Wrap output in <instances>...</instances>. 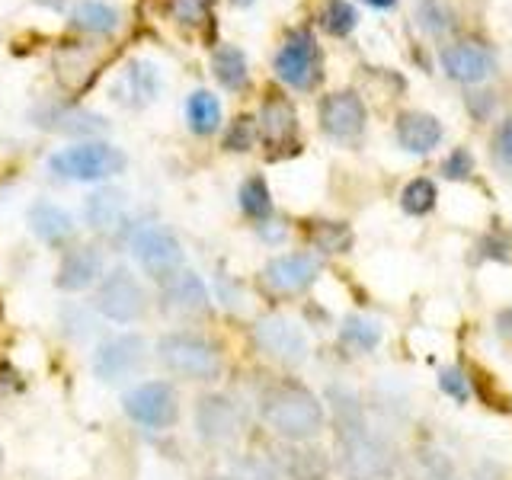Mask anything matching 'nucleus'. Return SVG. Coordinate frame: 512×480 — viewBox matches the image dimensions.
I'll use <instances>...</instances> for the list:
<instances>
[{"mask_svg": "<svg viewBox=\"0 0 512 480\" xmlns=\"http://www.w3.org/2000/svg\"><path fill=\"white\" fill-rule=\"evenodd\" d=\"M260 413L266 426L288 442H308L320 436V429H324V420H327L324 404L317 400V394L298 381L272 384L260 400Z\"/></svg>", "mask_w": 512, "mask_h": 480, "instance_id": "f257e3e1", "label": "nucleus"}, {"mask_svg": "<svg viewBox=\"0 0 512 480\" xmlns=\"http://www.w3.org/2000/svg\"><path fill=\"white\" fill-rule=\"evenodd\" d=\"M336 464L346 480H391L397 474V452L372 426L336 436Z\"/></svg>", "mask_w": 512, "mask_h": 480, "instance_id": "f03ea898", "label": "nucleus"}, {"mask_svg": "<svg viewBox=\"0 0 512 480\" xmlns=\"http://www.w3.org/2000/svg\"><path fill=\"white\" fill-rule=\"evenodd\" d=\"M157 359L186 381H215L224 372L221 349L199 333H167L157 340Z\"/></svg>", "mask_w": 512, "mask_h": 480, "instance_id": "7ed1b4c3", "label": "nucleus"}, {"mask_svg": "<svg viewBox=\"0 0 512 480\" xmlns=\"http://www.w3.org/2000/svg\"><path fill=\"white\" fill-rule=\"evenodd\" d=\"M52 173L64 176V180H77V183H96V180H109L125 170V154L119 148L103 141H87L77 144V148H64L52 160H48Z\"/></svg>", "mask_w": 512, "mask_h": 480, "instance_id": "20e7f679", "label": "nucleus"}, {"mask_svg": "<svg viewBox=\"0 0 512 480\" xmlns=\"http://www.w3.org/2000/svg\"><path fill=\"white\" fill-rule=\"evenodd\" d=\"M132 253L138 266L148 272L154 282H170L176 272L183 269V244L170 228L160 224H148L138 228L132 237Z\"/></svg>", "mask_w": 512, "mask_h": 480, "instance_id": "39448f33", "label": "nucleus"}, {"mask_svg": "<svg viewBox=\"0 0 512 480\" xmlns=\"http://www.w3.org/2000/svg\"><path fill=\"white\" fill-rule=\"evenodd\" d=\"M128 420L144 429H170L180 420V397L167 381H144L122 397Z\"/></svg>", "mask_w": 512, "mask_h": 480, "instance_id": "423d86ee", "label": "nucleus"}, {"mask_svg": "<svg viewBox=\"0 0 512 480\" xmlns=\"http://www.w3.org/2000/svg\"><path fill=\"white\" fill-rule=\"evenodd\" d=\"M96 311H100L112 324H135V320L148 308L141 282L128 269H116L103 276L100 288H96Z\"/></svg>", "mask_w": 512, "mask_h": 480, "instance_id": "0eeeda50", "label": "nucleus"}, {"mask_svg": "<svg viewBox=\"0 0 512 480\" xmlns=\"http://www.w3.org/2000/svg\"><path fill=\"white\" fill-rule=\"evenodd\" d=\"M276 77L295 90H311L320 77V48L311 29H295L276 55Z\"/></svg>", "mask_w": 512, "mask_h": 480, "instance_id": "6e6552de", "label": "nucleus"}, {"mask_svg": "<svg viewBox=\"0 0 512 480\" xmlns=\"http://www.w3.org/2000/svg\"><path fill=\"white\" fill-rule=\"evenodd\" d=\"M253 340L260 346L263 356L282 365H301L308 359V336L301 333L298 324H292L288 317L269 314L263 320H256L253 327Z\"/></svg>", "mask_w": 512, "mask_h": 480, "instance_id": "1a4fd4ad", "label": "nucleus"}, {"mask_svg": "<svg viewBox=\"0 0 512 480\" xmlns=\"http://www.w3.org/2000/svg\"><path fill=\"white\" fill-rule=\"evenodd\" d=\"M144 352H148L144 336H138V333L112 336V340L100 343L93 352V375L100 381H106V384L132 378L144 365Z\"/></svg>", "mask_w": 512, "mask_h": 480, "instance_id": "9d476101", "label": "nucleus"}, {"mask_svg": "<svg viewBox=\"0 0 512 480\" xmlns=\"http://www.w3.org/2000/svg\"><path fill=\"white\" fill-rule=\"evenodd\" d=\"M196 429L208 445H228L240 436V410L231 397L205 394L196 404Z\"/></svg>", "mask_w": 512, "mask_h": 480, "instance_id": "9b49d317", "label": "nucleus"}, {"mask_svg": "<svg viewBox=\"0 0 512 480\" xmlns=\"http://www.w3.org/2000/svg\"><path fill=\"white\" fill-rule=\"evenodd\" d=\"M320 128L336 138V141H349L356 138L365 128V106L356 93H330L320 103Z\"/></svg>", "mask_w": 512, "mask_h": 480, "instance_id": "f8f14e48", "label": "nucleus"}, {"mask_svg": "<svg viewBox=\"0 0 512 480\" xmlns=\"http://www.w3.org/2000/svg\"><path fill=\"white\" fill-rule=\"evenodd\" d=\"M317 260L308 253H288V256H276V260H269L266 269H263V279L272 292L279 295H298L304 292L308 285H314L317 279Z\"/></svg>", "mask_w": 512, "mask_h": 480, "instance_id": "ddd939ff", "label": "nucleus"}, {"mask_svg": "<svg viewBox=\"0 0 512 480\" xmlns=\"http://www.w3.org/2000/svg\"><path fill=\"white\" fill-rule=\"evenodd\" d=\"M442 68L448 71V77L461 80V84H477V80L493 74L496 61L484 45L458 42V45H448L442 52Z\"/></svg>", "mask_w": 512, "mask_h": 480, "instance_id": "4468645a", "label": "nucleus"}, {"mask_svg": "<svg viewBox=\"0 0 512 480\" xmlns=\"http://www.w3.org/2000/svg\"><path fill=\"white\" fill-rule=\"evenodd\" d=\"M100 279H103V253L96 247H74L61 260L55 282L61 292H84V288H90Z\"/></svg>", "mask_w": 512, "mask_h": 480, "instance_id": "2eb2a0df", "label": "nucleus"}, {"mask_svg": "<svg viewBox=\"0 0 512 480\" xmlns=\"http://www.w3.org/2000/svg\"><path fill=\"white\" fill-rule=\"evenodd\" d=\"M160 90V77H157V68L148 61H132L128 68L119 74L116 87H112V96L122 103V106H148Z\"/></svg>", "mask_w": 512, "mask_h": 480, "instance_id": "dca6fc26", "label": "nucleus"}, {"mask_svg": "<svg viewBox=\"0 0 512 480\" xmlns=\"http://www.w3.org/2000/svg\"><path fill=\"white\" fill-rule=\"evenodd\" d=\"M397 141L410 154H429L442 144V122L429 112H404L397 119Z\"/></svg>", "mask_w": 512, "mask_h": 480, "instance_id": "f3484780", "label": "nucleus"}, {"mask_svg": "<svg viewBox=\"0 0 512 480\" xmlns=\"http://www.w3.org/2000/svg\"><path fill=\"white\" fill-rule=\"evenodd\" d=\"M29 228L42 244L48 247H64L74 237V218L64 212L61 205L52 202H36L29 208Z\"/></svg>", "mask_w": 512, "mask_h": 480, "instance_id": "a211bd4d", "label": "nucleus"}, {"mask_svg": "<svg viewBox=\"0 0 512 480\" xmlns=\"http://www.w3.org/2000/svg\"><path fill=\"white\" fill-rule=\"evenodd\" d=\"M279 471L288 480H327L330 474V458L320 448L292 442L279 452Z\"/></svg>", "mask_w": 512, "mask_h": 480, "instance_id": "6ab92c4d", "label": "nucleus"}, {"mask_svg": "<svg viewBox=\"0 0 512 480\" xmlns=\"http://www.w3.org/2000/svg\"><path fill=\"white\" fill-rule=\"evenodd\" d=\"M164 301L167 308L180 314H205L208 311V288L196 272L180 269L170 282H164Z\"/></svg>", "mask_w": 512, "mask_h": 480, "instance_id": "aec40b11", "label": "nucleus"}, {"mask_svg": "<svg viewBox=\"0 0 512 480\" xmlns=\"http://www.w3.org/2000/svg\"><path fill=\"white\" fill-rule=\"evenodd\" d=\"M327 404H330V413H333L336 436H346V432H356V429L368 426L359 394L343 388V384H330V388H327Z\"/></svg>", "mask_w": 512, "mask_h": 480, "instance_id": "412c9836", "label": "nucleus"}, {"mask_svg": "<svg viewBox=\"0 0 512 480\" xmlns=\"http://www.w3.org/2000/svg\"><path fill=\"white\" fill-rule=\"evenodd\" d=\"M42 128H52V132H61V135H96V132H106V122L100 116H93V112H84V109H45L36 116Z\"/></svg>", "mask_w": 512, "mask_h": 480, "instance_id": "4be33fe9", "label": "nucleus"}, {"mask_svg": "<svg viewBox=\"0 0 512 480\" xmlns=\"http://www.w3.org/2000/svg\"><path fill=\"white\" fill-rule=\"evenodd\" d=\"M260 128H263V135H266L269 144H292L295 128H298V119H295L292 103L282 100L279 93H272L269 100L263 103Z\"/></svg>", "mask_w": 512, "mask_h": 480, "instance_id": "5701e85b", "label": "nucleus"}, {"mask_svg": "<svg viewBox=\"0 0 512 480\" xmlns=\"http://www.w3.org/2000/svg\"><path fill=\"white\" fill-rule=\"evenodd\" d=\"M84 215H87V224L93 231H116L122 218H125V199L122 192L116 189H100L93 192L84 205Z\"/></svg>", "mask_w": 512, "mask_h": 480, "instance_id": "b1692460", "label": "nucleus"}, {"mask_svg": "<svg viewBox=\"0 0 512 480\" xmlns=\"http://www.w3.org/2000/svg\"><path fill=\"white\" fill-rule=\"evenodd\" d=\"M212 71L224 90H240L247 84V58L234 45H221L212 55Z\"/></svg>", "mask_w": 512, "mask_h": 480, "instance_id": "393cba45", "label": "nucleus"}, {"mask_svg": "<svg viewBox=\"0 0 512 480\" xmlns=\"http://www.w3.org/2000/svg\"><path fill=\"white\" fill-rule=\"evenodd\" d=\"M186 119H189V128L196 135H212L215 128L221 125V103L208 90L189 93V100H186Z\"/></svg>", "mask_w": 512, "mask_h": 480, "instance_id": "a878e982", "label": "nucleus"}, {"mask_svg": "<svg viewBox=\"0 0 512 480\" xmlns=\"http://www.w3.org/2000/svg\"><path fill=\"white\" fill-rule=\"evenodd\" d=\"M71 26L84 32H112L119 26V10L103 0H80L71 13Z\"/></svg>", "mask_w": 512, "mask_h": 480, "instance_id": "bb28decb", "label": "nucleus"}, {"mask_svg": "<svg viewBox=\"0 0 512 480\" xmlns=\"http://www.w3.org/2000/svg\"><path fill=\"white\" fill-rule=\"evenodd\" d=\"M436 183L426 180V176H420V180H410L404 186V192H400V205H404L407 215H429L432 208H436Z\"/></svg>", "mask_w": 512, "mask_h": 480, "instance_id": "cd10ccee", "label": "nucleus"}, {"mask_svg": "<svg viewBox=\"0 0 512 480\" xmlns=\"http://www.w3.org/2000/svg\"><path fill=\"white\" fill-rule=\"evenodd\" d=\"M240 208H244V215L253 218V221H266L269 212H272V196L263 183V176H250L240 186Z\"/></svg>", "mask_w": 512, "mask_h": 480, "instance_id": "c85d7f7f", "label": "nucleus"}, {"mask_svg": "<svg viewBox=\"0 0 512 480\" xmlns=\"http://www.w3.org/2000/svg\"><path fill=\"white\" fill-rule=\"evenodd\" d=\"M311 244L324 253H346L352 244V234L346 224L340 221H320L317 228L311 231Z\"/></svg>", "mask_w": 512, "mask_h": 480, "instance_id": "c756f323", "label": "nucleus"}, {"mask_svg": "<svg viewBox=\"0 0 512 480\" xmlns=\"http://www.w3.org/2000/svg\"><path fill=\"white\" fill-rule=\"evenodd\" d=\"M343 340L349 346L368 352V349H375L381 343V327L375 324V320L352 314V317H346V324H343Z\"/></svg>", "mask_w": 512, "mask_h": 480, "instance_id": "7c9ffc66", "label": "nucleus"}, {"mask_svg": "<svg viewBox=\"0 0 512 480\" xmlns=\"http://www.w3.org/2000/svg\"><path fill=\"white\" fill-rule=\"evenodd\" d=\"M359 23V13L352 4H346V0H327L324 7V29L330 32V36H349L352 29H356Z\"/></svg>", "mask_w": 512, "mask_h": 480, "instance_id": "2f4dec72", "label": "nucleus"}, {"mask_svg": "<svg viewBox=\"0 0 512 480\" xmlns=\"http://www.w3.org/2000/svg\"><path fill=\"white\" fill-rule=\"evenodd\" d=\"M215 480H279V471L263 458H240L231 464L228 474H221Z\"/></svg>", "mask_w": 512, "mask_h": 480, "instance_id": "473e14b6", "label": "nucleus"}, {"mask_svg": "<svg viewBox=\"0 0 512 480\" xmlns=\"http://www.w3.org/2000/svg\"><path fill=\"white\" fill-rule=\"evenodd\" d=\"M253 141H256V119H250V116H237L228 132H224V148L234 154L250 151Z\"/></svg>", "mask_w": 512, "mask_h": 480, "instance_id": "72a5a7b5", "label": "nucleus"}, {"mask_svg": "<svg viewBox=\"0 0 512 480\" xmlns=\"http://www.w3.org/2000/svg\"><path fill=\"white\" fill-rule=\"evenodd\" d=\"M439 384H442V391H445L448 397H455V400H458V404H464V400L471 397L468 378H464L461 368H442V378H439Z\"/></svg>", "mask_w": 512, "mask_h": 480, "instance_id": "f704fd0d", "label": "nucleus"}, {"mask_svg": "<svg viewBox=\"0 0 512 480\" xmlns=\"http://www.w3.org/2000/svg\"><path fill=\"white\" fill-rule=\"evenodd\" d=\"M471 170H474V157H471V151H464V148H458L442 164V173L448 176V180H464V176H471Z\"/></svg>", "mask_w": 512, "mask_h": 480, "instance_id": "c9c22d12", "label": "nucleus"}, {"mask_svg": "<svg viewBox=\"0 0 512 480\" xmlns=\"http://www.w3.org/2000/svg\"><path fill=\"white\" fill-rule=\"evenodd\" d=\"M423 464H426V471H429L432 480H458L452 461H448L442 452H426L423 455Z\"/></svg>", "mask_w": 512, "mask_h": 480, "instance_id": "e433bc0d", "label": "nucleus"}, {"mask_svg": "<svg viewBox=\"0 0 512 480\" xmlns=\"http://www.w3.org/2000/svg\"><path fill=\"white\" fill-rule=\"evenodd\" d=\"M173 13L180 16L183 23H199L202 4H199V0H176V4H173Z\"/></svg>", "mask_w": 512, "mask_h": 480, "instance_id": "4c0bfd02", "label": "nucleus"}, {"mask_svg": "<svg viewBox=\"0 0 512 480\" xmlns=\"http://www.w3.org/2000/svg\"><path fill=\"white\" fill-rule=\"evenodd\" d=\"M496 148H500L503 164L512 167V119L500 128V138H496Z\"/></svg>", "mask_w": 512, "mask_h": 480, "instance_id": "58836bf2", "label": "nucleus"}, {"mask_svg": "<svg viewBox=\"0 0 512 480\" xmlns=\"http://www.w3.org/2000/svg\"><path fill=\"white\" fill-rule=\"evenodd\" d=\"M260 234H263V240H269V244H272V240H282L285 237V228H266V224H263Z\"/></svg>", "mask_w": 512, "mask_h": 480, "instance_id": "ea45409f", "label": "nucleus"}, {"mask_svg": "<svg viewBox=\"0 0 512 480\" xmlns=\"http://www.w3.org/2000/svg\"><path fill=\"white\" fill-rule=\"evenodd\" d=\"M500 333L503 336H512V311H503L500 314Z\"/></svg>", "mask_w": 512, "mask_h": 480, "instance_id": "a19ab883", "label": "nucleus"}, {"mask_svg": "<svg viewBox=\"0 0 512 480\" xmlns=\"http://www.w3.org/2000/svg\"><path fill=\"white\" fill-rule=\"evenodd\" d=\"M365 4H368V7H375V10H391V7L397 4V0H365Z\"/></svg>", "mask_w": 512, "mask_h": 480, "instance_id": "79ce46f5", "label": "nucleus"}, {"mask_svg": "<svg viewBox=\"0 0 512 480\" xmlns=\"http://www.w3.org/2000/svg\"><path fill=\"white\" fill-rule=\"evenodd\" d=\"M36 4L52 7V10H64V7H68V0H36Z\"/></svg>", "mask_w": 512, "mask_h": 480, "instance_id": "37998d69", "label": "nucleus"}, {"mask_svg": "<svg viewBox=\"0 0 512 480\" xmlns=\"http://www.w3.org/2000/svg\"><path fill=\"white\" fill-rule=\"evenodd\" d=\"M0 464H4V448H0Z\"/></svg>", "mask_w": 512, "mask_h": 480, "instance_id": "c03bdc74", "label": "nucleus"}, {"mask_svg": "<svg viewBox=\"0 0 512 480\" xmlns=\"http://www.w3.org/2000/svg\"><path fill=\"white\" fill-rule=\"evenodd\" d=\"M234 4H250V0H234Z\"/></svg>", "mask_w": 512, "mask_h": 480, "instance_id": "a18cd8bd", "label": "nucleus"}]
</instances>
